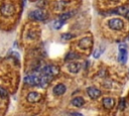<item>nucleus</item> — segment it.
Wrapping results in <instances>:
<instances>
[{"mask_svg":"<svg viewBox=\"0 0 129 116\" xmlns=\"http://www.w3.org/2000/svg\"><path fill=\"white\" fill-rule=\"evenodd\" d=\"M93 44V39L91 37H83L80 41H79V47L87 49L89 47H91Z\"/></svg>","mask_w":129,"mask_h":116,"instance_id":"6e6552de","label":"nucleus"},{"mask_svg":"<svg viewBox=\"0 0 129 116\" xmlns=\"http://www.w3.org/2000/svg\"><path fill=\"white\" fill-rule=\"evenodd\" d=\"M39 82H40V76H36V75H28L24 78V83L30 87H36L39 86Z\"/></svg>","mask_w":129,"mask_h":116,"instance_id":"f03ea898","label":"nucleus"},{"mask_svg":"<svg viewBox=\"0 0 129 116\" xmlns=\"http://www.w3.org/2000/svg\"><path fill=\"white\" fill-rule=\"evenodd\" d=\"M77 57H79V55L77 54V53H74V52H70L69 54H67V56H66V61H71V60H73V59H77Z\"/></svg>","mask_w":129,"mask_h":116,"instance_id":"a211bd4d","label":"nucleus"},{"mask_svg":"<svg viewBox=\"0 0 129 116\" xmlns=\"http://www.w3.org/2000/svg\"><path fill=\"white\" fill-rule=\"evenodd\" d=\"M85 104V100L82 98V97H75L73 100H72V105L79 108V107H82L83 105Z\"/></svg>","mask_w":129,"mask_h":116,"instance_id":"ddd939ff","label":"nucleus"},{"mask_svg":"<svg viewBox=\"0 0 129 116\" xmlns=\"http://www.w3.org/2000/svg\"><path fill=\"white\" fill-rule=\"evenodd\" d=\"M73 12H68V13H62L60 16H59V20H62V21H66L67 19H69L70 17L73 16Z\"/></svg>","mask_w":129,"mask_h":116,"instance_id":"2eb2a0df","label":"nucleus"},{"mask_svg":"<svg viewBox=\"0 0 129 116\" xmlns=\"http://www.w3.org/2000/svg\"><path fill=\"white\" fill-rule=\"evenodd\" d=\"M66 86L63 85V84H57L56 86H54V88H53V93H54V95H56V96H60V95H62V94H64V92H66Z\"/></svg>","mask_w":129,"mask_h":116,"instance_id":"9b49d317","label":"nucleus"},{"mask_svg":"<svg viewBox=\"0 0 129 116\" xmlns=\"http://www.w3.org/2000/svg\"><path fill=\"white\" fill-rule=\"evenodd\" d=\"M73 34H71V33H62L61 34V37H62V39H71V38H73Z\"/></svg>","mask_w":129,"mask_h":116,"instance_id":"6ab92c4d","label":"nucleus"},{"mask_svg":"<svg viewBox=\"0 0 129 116\" xmlns=\"http://www.w3.org/2000/svg\"><path fill=\"white\" fill-rule=\"evenodd\" d=\"M82 69V65L81 63L79 62H71L69 65H68V70L73 73V74H77L79 73V71Z\"/></svg>","mask_w":129,"mask_h":116,"instance_id":"1a4fd4ad","label":"nucleus"},{"mask_svg":"<svg viewBox=\"0 0 129 116\" xmlns=\"http://www.w3.org/2000/svg\"><path fill=\"white\" fill-rule=\"evenodd\" d=\"M0 12L2 15L8 17V16H11L14 12V6L9 3V2H5L1 5V8H0Z\"/></svg>","mask_w":129,"mask_h":116,"instance_id":"7ed1b4c3","label":"nucleus"},{"mask_svg":"<svg viewBox=\"0 0 129 116\" xmlns=\"http://www.w3.org/2000/svg\"><path fill=\"white\" fill-rule=\"evenodd\" d=\"M116 11H117L119 14H124V15H126V14L128 13V11H129V7H127V6H121V7H118Z\"/></svg>","mask_w":129,"mask_h":116,"instance_id":"4468645a","label":"nucleus"},{"mask_svg":"<svg viewBox=\"0 0 129 116\" xmlns=\"http://www.w3.org/2000/svg\"><path fill=\"white\" fill-rule=\"evenodd\" d=\"M102 51H103V49H101V48H97V49H95L94 52H93V56H94L95 59H98V57L102 54Z\"/></svg>","mask_w":129,"mask_h":116,"instance_id":"f3484780","label":"nucleus"},{"mask_svg":"<svg viewBox=\"0 0 129 116\" xmlns=\"http://www.w3.org/2000/svg\"><path fill=\"white\" fill-rule=\"evenodd\" d=\"M125 106H126V103L124 102V99H121V102H120V106H119V107H120V109H121V110H123V109L125 108Z\"/></svg>","mask_w":129,"mask_h":116,"instance_id":"412c9836","label":"nucleus"},{"mask_svg":"<svg viewBox=\"0 0 129 116\" xmlns=\"http://www.w3.org/2000/svg\"><path fill=\"white\" fill-rule=\"evenodd\" d=\"M72 116H84V115L79 112H74V113H72Z\"/></svg>","mask_w":129,"mask_h":116,"instance_id":"4be33fe9","label":"nucleus"},{"mask_svg":"<svg viewBox=\"0 0 129 116\" xmlns=\"http://www.w3.org/2000/svg\"><path fill=\"white\" fill-rule=\"evenodd\" d=\"M7 94H8V93H7V91H6L3 87H1V86H0V97H6V96H7Z\"/></svg>","mask_w":129,"mask_h":116,"instance_id":"aec40b11","label":"nucleus"},{"mask_svg":"<svg viewBox=\"0 0 129 116\" xmlns=\"http://www.w3.org/2000/svg\"><path fill=\"white\" fill-rule=\"evenodd\" d=\"M102 103H103V106H104L106 109H111V108H113V106L115 105L114 99H113V98H110V97L104 98L103 101H102Z\"/></svg>","mask_w":129,"mask_h":116,"instance_id":"f8f14e48","label":"nucleus"},{"mask_svg":"<svg viewBox=\"0 0 129 116\" xmlns=\"http://www.w3.org/2000/svg\"><path fill=\"white\" fill-rule=\"evenodd\" d=\"M63 23H64V21H62V20H59V19H58V20H55V21L53 22V24H52V25H53V28H54V29H59V28L63 25Z\"/></svg>","mask_w":129,"mask_h":116,"instance_id":"dca6fc26","label":"nucleus"},{"mask_svg":"<svg viewBox=\"0 0 129 116\" xmlns=\"http://www.w3.org/2000/svg\"><path fill=\"white\" fill-rule=\"evenodd\" d=\"M128 59V53H127V49L126 46L124 44H120L119 45V54H118V61L121 64H126Z\"/></svg>","mask_w":129,"mask_h":116,"instance_id":"423d86ee","label":"nucleus"},{"mask_svg":"<svg viewBox=\"0 0 129 116\" xmlns=\"http://www.w3.org/2000/svg\"><path fill=\"white\" fill-rule=\"evenodd\" d=\"M58 74V68L53 66V65H48V66H45L42 68L41 70V75L44 76V77H47V78H50V77H54L55 75Z\"/></svg>","mask_w":129,"mask_h":116,"instance_id":"f257e3e1","label":"nucleus"},{"mask_svg":"<svg viewBox=\"0 0 129 116\" xmlns=\"http://www.w3.org/2000/svg\"><path fill=\"white\" fill-rule=\"evenodd\" d=\"M113 1H119V0H113Z\"/></svg>","mask_w":129,"mask_h":116,"instance_id":"5701e85b","label":"nucleus"},{"mask_svg":"<svg viewBox=\"0 0 129 116\" xmlns=\"http://www.w3.org/2000/svg\"><path fill=\"white\" fill-rule=\"evenodd\" d=\"M41 98V95L37 92H30L28 93L27 95V101L30 102V103H35V102H38Z\"/></svg>","mask_w":129,"mask_h":116,"instance_id":"9d476101","label":"nucleus"},{"mask_svg":"<svg viewBox=\"0 0 129 116\" xmlns=\"http://www.w3.org/2000/svg\"><path fill=\"white\" fill-rule=\"evenodd\" d=\"M108 26L113 30H120L124 26V22L120 18H112L108 21Z\"/></svg>","mask_w":129,"mask_h":116,"instance_id":"39448f33","label":"nucleus"},{"mask_svg":"<svg viewBox=\"0 0 129 116\" xmlns=\"http://www.w3.org/2000/svg\"><path fill=\"white\" fill-rule=\"evenodd\" d=\"M87 94H88V96H89L91 99L95 100V99H97V98L100 97L101 91H100L99 89L95 88V87H89V88H87Z\"/></svg>","mask_w":129,"mask_h":116,"instance_id":"0eeeda50","label":"nucleus"},{"mask_svg":"<svg viewBox=\"0 0 129 116\" xmlns=\"http://www.w3.org/2000/svg\"><path fill=\"white\" fill-rule=\"evenodd\" d=\"M29 18L32 19V20H44L46 18V15L45 13L40 10V9H34V10H31L28 14Z\"/></svg>","mask_w":129,"mask_h":116,"instance_id":"20e7f679","label":"nucleus"}]
</instances>
